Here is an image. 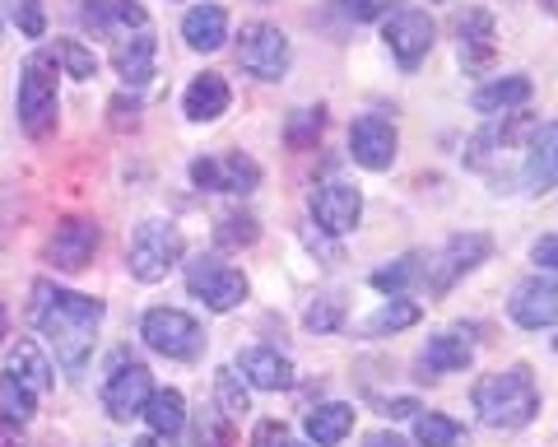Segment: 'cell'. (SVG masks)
<instances>
[{
  "label": "cell",
  "instance_id": "1",
  "mask_svg": "<svg viewBox=\"0 0 558 447\" xmlns=\"http://www.w3.org/2000/svg\"><path fill=\"white\" fill-rule=\"evenodd\" d=\"M102 313H108L102 299L75 294V289H57L47 280L33 285V326L47 336V346L57 350V364L65 373H84V364H89Z\"/></svg>",
  "mask_w": 558,
  "mask_h": 447
},
{
  "label": "cell",
  "instance_id": "2",
  "mask_svg": "<svg viewBox=\"0 0 558 447\" xmlns=\"http://www.w3.org/2000/svg\"><path fill=\"white\" fill-rule=\"evenodd\" d=\"M475 415L480 424L488 428H502V434H512V428H526L535 415H539V387L526 364L517 369H502V373H484L475 383Z\"/></svg>",
  "mask_w": 558,
  "mask_h": 447
},
{
  "label": "cell",
  "instance_id": "3",
  "mask_svg": "<svg viewBox=\"0 0 558 447\" xmlns=\"http://www.w3.org/2000/svg\"><path fill=\"white\" fill-rule=\"evenodd\" d=\"M57 61L51 51H33L24 61V75H20V126L43 141V135L57 131V112H61V89H57Z\"/></svg>",
  "mask_w": 558,
  "mask_h": 447
},
{
  "label": "cell",
  "instance_id": "4",
  "mask_svg": "<svg viewBox=\"0 0 558 447\" xmlns=\"http://www.w3.org/2000/svg\"><path fill=\"white\" fill-rule=\"evenodd\" d=\"M182 262V233L163 219H145L140 229L131 233V247H126V270L135 275L140 285H159L168 280V270Z\"/></svg>",
  "mask_w": 558,
  "mask_h": 447
},
{
  "label": "cell",
  "instance_id": "5",
  "mask_svg": "<svg viewBox=\"0 0 558 447\" xmlns=\"http://www.w3.org/2000/svg\"><path fill=\"white\" fill-rule=\"evenodd\" d=\"M140 336L163 359H201L205 350V326L182 307H149L145 322H140Z\"/></svg>",
  "mask_w": 558,
  "mask_h": 447
},
{
  "label": "cell",
  "instance_id": "6",
  "mask_svg": "<svg viewBox=\"0 0 558 447\" xmlns=\"http://www.w3.org/2000/svg\"><path fill=\"white\" fill-rule=\"evenodd\" d=\"M186 289L209 313H233V307L247 299V275L229 262H219V256H196V262L186 266Z\"/></svg>",
  "mask_w": 558,
  "mask_h": 447
},
{
  "label": "cell",
  "instance_id": "7",
  "mask_svg": "<svg viewBox=\"0 0 558 447\" xmlns=\"http://www.w3.org/2000/svg\"><path fill=\"white\" fill-rule=\"evenodd\" d=\"M238 61H242V71L256 75V80H284L293 47L275 24H247L238 38Z\"/></svg>",
  "mask_w": 558,
  "mask_h": 447
},
{
  "label": "cell",
  "instance_id": "8",
  "mask_svg": "<svg viewBox=\"0 0 558 447\" xmlns=\"http://www.w3.org/2000/svg\"><path fill=\"white\" fill-rule=\"evenodd\" d=\"M149 391H154V377H149V369L140 364V359L117 354V359H112L108 383H102V410H108L112 420L126 424V420H135L140 410H145Z\"/></svg>",
  "mask_w": 558,
  "mask_h": 447
},
{
  "label": "cell",
  "instance_id": "9",
  "mask_svg": "<svg viewBox=\"0 0 558 447\" xmlns=\"http://www.w3.org/2000/svg\"><path fill=\"white\" fill-rule=\"evenodd\" d=\"M488 252H494V238H488V233H457L438 256H428V275H424L428 289H433V294H447L461 275L480 270L488 262Z\"/></svg>",
  "mask_w": 558,
  "mask_h": 447
},
{
  "label": "cell",
  "instance_id": "10",
  "mask_svg": "<svg viewBox=\"0 0 558 447\" xmlns=\"http://www.w3.org/2000/svg\"><path fill=\"white\" fill-rule=\"evenodd\" d=\"M396 149H400V131L391 117L363 112L359 122L349 126V154H354V164L368 168V173H387L396 164Z\"/></svg>",
  "mask_w": 558,
  "mask_h": 447
},
{
  "label": "cell",
  "instance_id": "11",
  "mask_svg": "<svg viewBox=\"0 0 558 447\" xmlns=\"http://www.w3.org/2000/svg\"><path fill=\"white\" fill-rule=\"evenodd\" d=\"M191 182L201 192H233V196H247L260 186V164L252 154H219V159H191Z\"/></svg>",
  "mask_w": 558,
  "mask_h": 447
},
{
  "label": "cell",
  "instance_id": "12",
  "mask_svg": "<svg viewBox=\"0 0 558 447\" xmlns=\"http://www.w3.org/2000/svg\"><path fill=\"white\" fill-rule=\"evenodd\" d=\"M359 219H363V192L354 182L330 178V182H322L317 192H312V224H317L322 233L340 238L349 229H359Z\"/></svg>",
  "mask_w": 558,
  "mask_h": 447
},
{
  "label": "cell",
  "instance_id": "13",
  "mask_svg": "<svg viewBox=\"0 0 558 447\" xmlns=\"http://www.w3.org/2000/svg\"><path fill=\"white\" fill-rule=\"evenodd\" d=\"M387 47H391V57L400 61V71H418L424 65V57L433 51V38H438V28H433L428 20V10H396L391 20H387Z\"/></svg>",
  "mask_w": 558,
  "mask_h": 447
},
{
  "label": "cell",
  "instance_id": "14",
  "mask_svg": "<svg viewBox=\"0 0 558 447\" xmlns=\"http://www.w3.org/2000/svg\"><path fill=\"white\" fill-rule=\"evenodd\" d=\"M508 317L521 326V331H545V326H558V285L545 280V275H531L521 280L508 299Z\"/></svg>",
  "mask_w": 558,
  "mask_h": 447
},
{
  "label": "cell",
  "instance_id": "15",
  "mask_svg": "<svg viewBox=\"0 0 558 447\" xmlns=\"http://www.w3.org/2000/svg\"><path fill=\"white\" fill-rule=\"evenodd\" d=\"M112 65L126 89H145L154 80V65H159V38L149 28H135V33H121L117 47H112Z\"/></svg>",
  "mask_w": 558,
  "mask_h": 447
},
{
  "label": "cell",
  "instance_id": "16",
  "mask_svg": "<svg viewBox=\"0 0 558 447\" xmlns=\"http://www.w3.org/2000/svg\"><path fill=\"white\" fill-rule=\"evenodd\" d=\"M98 252V224L94 219H65L47 238V262L57 270H84Z\"/></svg>",
  "mask_w": 558,
  "mask_h": 447
},
{
  "label": "cell",
  "instance_id": "17",
  "mask_svg": "<svg viewBox=\"0 0 558 447\" xmlns=\"http://www.w3.org/2000/svg\"><path fill=\"white\" fill-rule=\"evenodd\" d=\"M521 186L531 196H545L549 186H558V122L539 126L526 145V159H521Z\"/></svg>",
  "mask_w": 558,
  "mask_h": 447
},
{
  "label": "cell",
  "instance_id": "18",
  "mask_svg": "<svg viewBox=\"0 0 558 447\" xmlns=\"http://www.w3.org/2000/svg\"><path fill=\"white\" fill-rule=\"evenodd\" d=\"M470 359H475V331L470 326H447V331H438L428 340V350L418 354V369H424V377L433 373H461L470 369Z\"/></svg>",
  "mask_w": 558,
  "mask_h": 447
},
{
  "label": "cell",
  "instance_id": "19",
  "mask_svg": "<svg viewBox=\"0 0 558 447\" xmlns=\"http://www.w3.org/2000/svg\"><path fill=\"white\" fill-rule=\"evenodd\" d=\"M233 369L247 377V387H256V391H284V387H293V364H289V354H279V350H270V346L242 350Z\"/></svg>",
  "mask_w": 558,
  "mask_h": 447
},
{
  "label": "cell",
  "instance_id": "20",
  "mask_svg": "<svg viewBox=\"0 0 558 447\" xmlns=\"http://www.w3.org/2000/svg\"><path fill=\"white\" fill-rule=\"evenodd\" d=\"M80 20H84V28L102 33V38H112V33H131V28H149V14H145L140 0H84Z\"/></svg>",
  "mask_w": 558,
  "mask_h": 447
},
{
  "label": "cell",
  "instance_id": "21",
  "mask_svg": "<svg viewBox=\"0 0 558 447\" xmlns=\"http://www.w3.org/2000/svg\"><path fill=\"white\" fill-rule=\"evenodd\" d=\"M229 102H233L229 80L215 75V71H205V75H196L186 84L182 112H186V122H219V117L229 112Z\"/></svg>",
  "mask_w": 558,
  "mask_h": 447
},
{
  "label": "cell",
  "instance_id": "22",
  "mask_svg": "<svg viewBox=\"0 0 558 447\" xmlns=\"http://www.w3.org/2000/svg\"><path fill=\"white\" fill-rule=\"evenodd\" d=\"M531 102V80L526 75H498L480 84L475 94H470V108L484 112V117H502V112H517Z\"/></svg>",
  "mask_w": 558,
  "mask_h": 447
},
{
  "label": "cell",
  "instance_id": "23",
  "mask_svg": "<svg viewBox=\"0 0 558 447\" xmlns=\"http://www.w3.org/2000/svg\"><path fill=\"white\" fill-rule=\"evenodd\" d=\"M457 38H461V65L465 71H484V65L494 61V14L465 10L461 24H457Z\"/></svg>",
  "mask_w": 558,
  "mask_h": 447
},
{
  "label": "cell",
  "instance_id": "24",
  "mask_svg": "<svg viewBox=\"0 0 558 447\" xmlns=\"http://www.w3.org/2000/svg\"><path fill=\"white\" fill-rule=\"evenodd\" d=\"M182 38H186L191 51H219L223 43H229V14H223V5H196V10H186Z\"/></svg>",
  "mask_w": 558,
  "mask_h": 447
},
{
  "label": "cell",
  "instance_id": "25",
  "mask_svg": "<svg viewBox=\"0 0 558 447\" xmlns=\"http://www.w3.org/2000/svg\"><path fill=\"white\" fill-rule=\"evenodd\" d=\"M145 424H149V434H159V438H178L182 428H186V397L178 387H159V391H149V401H145Z\"/></svg>",
  "mask_w": 558,
  "mask_h": 447
},
{
  "label": "cell",
  "instance_id": "26",
  "mask_svg": "<svg viewBox=\"0 0 558 447\" xmlns=\"http://www.w3.org/2000/svg\"><path fill=\"white\" fill-rule=\"evenodd\" d=\"M307 438L317 443V447H336L349 438V428H354V406H344V401H326L317 410H307Z\"/></svg>",
  "mask_w": 558,
  "mask_h": 447
},
{
  "label": "cell",
  "instance_id": "27",
  "mask_svg": "<svg viewBox=\"0 0 558 447\" xmlns=\"http://www.w3.org/2000/svg\"><path fill=\"white\" fill-rule=\"evenodd\" d=\"M424 317V307H418L414 299H400V294H391L381 307H373L368 317H363V336H396V331H410V326Z\"/></svg>",
  "mask_w": 558,
  "mask_h": 447
},
{
  "label": "cell",
  "instance_id": "28",
  "mask_svg": "<svg viewBox=\"0 0 558 447\" xmlns=\"http://www.w3.org/2000/svg\"><path fill=\"white\" fill-rule=\"evenodd\" d=\"M5 373L14 377V383H24L33 397H43V391L51 387V364L43 359V350L33 346V340H20V346L10 350V364H5Z\"/></svg>",
  "mask_w": 558,
  "mask_h": 447
},
{
  "label": "cell",
  "instance_id": "29",
  "mask_svg": "<svg viewBox=\"0 0 558 447\" xmlns=\"http://www.w3.org/2000/svg\"><path fill=\"white\" fill-rule=\"evenodd\" d=\"M424 275H428V256L424 252H405L400 262L373 270V289H381V294H405V289L418 285Z\"/></svg>",
  "mask_w": 558,
  "mask_h": 447
},
{
  "label": "cell",
  "instance_id": "30",
  "mask_svg": "<svg viewBox=\"0 0 558 447\" xmlns=\"http://www.w3.org/2000/svg\"><path fill=\"white\" fill-rule=\"evenodd\" d=\"M215 401H219V415L223 420H242L252 410V391H247V377H242L233 364H223L215 373Z\"/></svg>",
  "mask_w": 558,
  "mask_h": 447
},
{
  "label": "cell",
  "instance_id": "31",
  "mask_svg": "<svg viewBox=\"0 0 558 447\" xmlns=\"http://www.w3.org/2000/svg\"><path fill=\"white\" fill-rule=\"evenodd\" d=\"M414 443L418 447H457L461 443V424L438 415V410H424V415H414Z\"/></svg>",
  "mask_w": 558,
  "mask_h": 447
},
{
  "label": "cell",
  "instance_id": "32",
  "mask_svg": "<svg viewBox=\"0 0 558 447\" xmlns=\"http://www.w3.org/2000/svg\"><path fill=\"white\" fill-rule=\"evenodd\" d=\"M51 61H57L65 75H75V80H94L98 75V57L84 43H75V38H57V43H51Z\"/></svg>",
  "mask_w": 558,
  "mask_h": 447
},
{
  "label": "cell",
  "instance_id": "33",
  "mask_svg": "<svg viewBox=\"0 0 558 447\" xmlns=\"http://www.w3.org/2000/svg\"><path fill=\"white\" fill-rule=\"evenodd\" d=\"M322 131H326V108H299L284 126V141L289 149H317Z\"/></svg>",
  "mask_w": 558,
  "mask_h": 447
},
{
  "label": "cell",
  "instance_id": "34",
  "mask_svg": "<svg viewBox=\"0 0 558 447\" xmlns=\"http://www.w3.org/2000/svg\"><path fill=\"white\" fill-rule=\"evenodd\" d=\"M33 391L24 383H14L10 373H0V420L5 424H28L33 420Z\"/></svg>",
  "mask_w": 558,
  "mask_h": 447
},
{
  "label": "cell",
  "instance_id": "35",
  "mask_svg": "<svg viewBox=\"0 0 558 447\" xmlns=\"http://www.w3.org/2000/svg\"><path fill=\"white\" fill-rule=\"evenodd\" d=\"M303 326H307V331H317V336H336L344 326V294H322L303 313Z\"/></svg>",
  "mask_w": 558,
  "mask_h": 447
},
{
  "label": "cell",
  "instance_id": "36",
  "mask_svg": "<svg viewBox=\"0 0 558 447\" xmlns=\"http://www.w3.org/2000/svg\"><path fill=\"white\" fill-rule=\"evenodd\" d=\"M0 10L10 14V24L24 33V38H43L47 33V10L43 0H0Z\"/></svg>",
  "mask_w": 558,
  "mask_h": 447
},
{
  "label": "cell",
  "instance_id": "37",
  "mask_svg": "<svg viewBox=\"0 0 558 447\" xmlns=\"http://www.w3.org/2000/svg\"><path fill=\"white\" fill-rule=\"evenodd\" d=\"M256 238H260V224L252 215H223L215 224V243L219 247H252Z\"/></svg>",
  "mask_w": 558,
  "mask_h": 447
},
{
  "label": "cell",
  "instance_id": "38",
  "mask_svg": "<svg viewBox=\"0 0 558 447\" xmlns=\"http://www.w3.org/2000/svg\"><path fill=\"white\" fill-rule=\"evenodd\" d=\"M391 5H396V0H340V10H344L354 24L381 20V14H391Z\"/></svg>",
  "mask_w": 558,
  "mask_h": 447
},
{
  "label": "cell",
  "instance_id": "39",
  "mask_svg": "<svg viewBox=\"0 0 558 447\" xmlns=\"http://www.w3.org/2000/svg\"><path fill=\"white\" fill-rule=\"evenodd\" d=\"M108 122H112V131H135L140 126V102L135 98H126V94H117L112 102H108Z\"/></svg>",
  "mask_w": 558,
  "mask_h": 447
},
{
  "label": "cell",
  "instance_id": "40",
  "mask_svg": "<svg viewBox=\"0 0 558 447\" xmlns=\"http://www.w3.org/2000/svg\"><path fill=\"white\" fill-rule=\"evenodd\" d=\"M252 447H303V443H293V438H289V428L279 424V420H266V424H256Z\"/></svg>",
  "mask_w": 558,
  "mask_h": 447
},
{
  "label": "cell",
  "instance_id": "41",
  "mask_svg": "<svg viewBox=\"0 0 558 447\" xmlns=\"http://www.w3.org/2000/svg\"><path fill=\"white\" fill-rule=\"evenodd\" d=\"M303 243H307L312 252H322V256H326V266H336V262H340V247L330 243V238H326L322 229H303Z\"/></svg>",
  "mask_w": 558,
  "mask_h": 447
},
{
  "label": "cell",
  "instance_id": "42",
  "mask_svg": "<svg viewBox=\"0 0 558 447\" xmlns=\"http://www.w3.org/2000/svg\"><path fill=\"white\" fill-rule=\"evenodd\" d=\"M531 256L539 262V270H558V238H539L531 247Z\"/></svg>",
  "mask_w": 558,
  "mask_h": 447
},
{
  "label": "cell",
  "instance_id": "43",
  "mask_svg": "<svg viewBox=\"0 0 558 447\" xmlns=\"http://www.w3.org/2000/svg\"><path fill=\"white\" fill-rule=\"evenodd\" d=\"M381 415H387V420H414V415H418V401H410V397L381 401Z\"/></svg>",
  "mask_w": 558,
  "mask_h": 447
},
{
  "label": "cell",
  "instance_id": "44",
  "mask_svg": "<svg viewBox=\"0 0 558 447\" xmlns=\"http://www.w3.org/2000/svg\"><path fill=\"white\" fill-rule=\"evenodd\" d=\"M363 447H410L405 438H396V434H368V443Z\"/></svg>",
  "mask_w": 558,
  "mask_h": 447
},
{
  "label": "cell",
  "instance_id": "45",
  "mask_svg": "<svg viewBox=\"0 0 558 447\" xmlns=\"http://www.w3.org/2000/svg\"><path fill=\"white\" fill-rule=\"evenodd\" d=\"M14 428H20V424H0V447H24L20 438H14Z\"/></svg>",
  "mask_w": 558,
  "mask_h": 447
},
{
  "label": "cell",
  "instance_id": "46",
  "mask_svg": "<svg viewBox=\"0 0 558 447\" xmlns=\"http://www.w3.org/2000/svg\"><path fill=\"white\" fill-rule=\"evenodd\" d=\"M131 447H168V438H159V434H149V438H140V443H131Z\"/></svg>",
  "mask_w": 558,
  "mask_h": 447
},
{
  "label": "cell",
  "instance_id": "47",
  "mask_svg": "<svg viewBox=\"0 0 558 447\" xmlns=\"http://www.w3.org/2000/svg\"><path fill=\"white\" fill-rule=\"evenodd\" d=\"M5 336H10V307L0 303V340H5Z\"/></svg>",
  "mask_w": 558,
  "mask_h": 447
},
{
  "label": "cell",
  "instance_id": "48",
  "mask_svg": "<svg viewBox=\"0 0 558 447\" xmlns=\"http://www.w3.org/2000/svg\"><path fill=\"white\" fill-rule=\"evenodd\" d=\"M539 10H545V14H558V0H539Z\"/></svg>",
  "mask_w": 558,
  "mask_h": 447
},
{
  "label": "cell",
  "instance_id": "49",
  "mask_svg": "<svg viewBox=\"0 0 558 447\" xmlns=\"http://www.w3.org/2000/svg\"><path fill=\"white\" fill-rule=\"evenodd\" d=\"M201 447H205V443H201ZM215 447H229V438H219V443H215Z\"/></svg>",
  "mask_w": 558,
  "mask_h": 447
},
{
  "label": "cell",
  "instance_id": "50",
  "mask_svg": "<svg viewBox=\"0 0 558 447\" xmlns=\"http://www.w3.org/2000/svg\"><path fill=\"white\" fill-rule=\"evenodd\" d=\"M554 350H558V336H554Z\"/></svg>",
  "mask_w": 558,
  "mask_h": 447
}]
</instances>
